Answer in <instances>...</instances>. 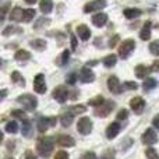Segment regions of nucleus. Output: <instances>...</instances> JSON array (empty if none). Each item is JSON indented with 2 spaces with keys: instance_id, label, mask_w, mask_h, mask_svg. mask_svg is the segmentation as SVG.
Here are the masks:
<instances>
[{
  "instance_id": "obj_41",
  "label": "nucleus",
  "mask_w": 159,
  "mask_h": 159,
  "mask_svg": "<svg viewBox=\"0 0 159 159\" xmlns=\"http://www.w3.org/2000/svg\"><path fill=\"white\" fill-rule=\"evenodd\" d=\"M145 155H147V158H148V159H159V155H158V152L155 151L154 148H147V151H145Z\"/></svg>"
},
{
  "instance_id": "obj_43",
  "label": "nucleus",
  "mask_w": 159,
  "mask_h": 159,
  "mask_svg": "<svg viewBox=\"0 0 159 159\" xmlns=\"http://www.w3.org/2000/svg\"><path fill=\"white\" fill-rule=\"evenodd\" d=\"M127 117H129V112H127L126 109H121L120 112L117 113V117H116V119H117V120L120 121V120H126Z\"/></svg>"
},
{
  "instance_id": "obj_33",
  "label": "nucleus",
  "mask_w": 159,
  "mask_h": 159,
  "mask_svg": "<svg viewBox=\"0 0 159 159\" xmlns=\"http://www.w3.org/2000/svg\"><path fill=\"white\" fill-rule=\"evenodd\" d=\"M22 32V30H20L18 27H14V25H8L3 30V36H8V35H13V34H20Z\"/></svg>"
},
{
  "instance_id": "obj_6",
  "label": "nucleus",
  "mask_w": 159,
  "mask_h": 159,
  "mask_svg": "<svg viewBox=\"0 0 159 159\" xmlns=\"http://www.w3.org/2000/svg\"><path fill=\"white\" fill-rule=\"evenodd\" d=\"M92 127H93V124H92V120H91L89 117L84 116V117L78 119V121H77V130H78L80 134H82V135L91 134V131H92Z\"/></svg>"
},
{
  "instance_id": "obj_50",
  "label": "nucleus",
  "mask_w": 159,
  "mask_h": 159,
  "mask_svg": "<svg viewBox=\"0 0 159 159\" xmlns=\"http://www.w3.org/2000/svg\"><path fill=\"white\" fill-rule=\"evenodd\" d=\"M152 126H154L157 130H159V115H157L154 119H152Z\"/></svg>"
},
{
  "instance_id": "obj_7",
  "label": "nucleus",
  "mask_w": 159,
  "mask_h": 159,
  "mask_svg": "<svg viewBox=\"0 0 159 159\" xmlns=\"http://www.w3.org/2000/svg\"><path fill=\"white\" fill-rule=\"evenodd\" d=\"M106 84H107V89H109L112 93H115V95L121 93L124 89V87L121 85L120 80L116 77V75H109L106 80Z\"/></svg>"
},
{
  "instance_id": "obj_25",
  "label": "nucleus",
  "mask_w": 159,
  "mask_h": 159,
  "mask_svg": "<svg viewBox=\"0 0 159 159\" xmlns=\"http://www.w3.org/2000/svg\"><path fill=\"white\" fill-rule=\"evenodd\" d=\"M53 2L52 0H41L39 2V10L43 14H50L53 11Z\"/></svg>"
},
{
  "instance_id": "obj_11",
  "label": "nucleus",
  "mask_w": 159,
  "mask_h": 159,
  "mask_svg": "<svg viewBox=\"0 0 159 159\" xmlns=\"http://www.w3.org/2000/svg\"><path fill=\"white\" fill-rule=\"evenodd\" d=\"M78 77L82 84H91V82L95 81V74H93V71L91 70V67H88V66H84L80 70Z\"/></svg>"
},
{
  "instance_id": "obj_2",
  "label": "nucleus",
  "mask_w": 159,
  "mask_h": 159,
  "mask_svg": "<svg viewBox=\"0 0 159 159\" xmlns=\"http://www.w3.org/2000/svg\"><path fill=\"white\" fill-rule=\"evenodd\" d=\"M17 102L21 105V107L25 112H34V110L38 107V99L34 95H31V93L20 95L18 98H17Z\"/></svg>"
},
{
  "instance_id": "obj_16",
  "label": "nucleus",
  "mask_w": 159,
  "mask_h": 159,
  "mask_svg": "<svg viewBox=\"0 0 159 159\" xmlns=\"http://www.w3.org/2000/svg\"><path fill=\"white\" fill-rule=\"evenodd\" d=\"M91 20H92V24L95 25V27L102 28V27H105L107 22V14L106 13H96Z\"/></svg>"
},
{
  "instance_id": "obj_9",
  "label": "nucleus",
  "mask_w": 159,
  "mask_h": 159,
  "mask_svg": "<svg viewBox=\"0 0 159 159\" xmlns=\"http://www.w3.org/2000/svg\"><path fill=\"white\" fill-rule=\"evenodd\" d=\"M106 6H107L106 0H91L84 6V13H95V11L101 13V10L105 8Z\"/></svg>"
},
{
  "instance_id": "obj_14",
  "label": "nucleus",
  "mask_w": 159,
  "mask_h": 159,
  "mask_svg": "<svg viewBox=\"0 0 159 159\" xmlns=\"http://www.w3.org/2000/svg\"><path fill=\"white\" fill-rule=\"evenodd\" d=\"M56 144L60 147H66V148H71L75 145V141L71 135H66V134H60L56 137Z\"/></svg>"
},
{
  "instance_id": "obj_51",
  "label": "nucleus",
  "mask_w": 159,
  "mask_h": 159,
  "mask_svg": "<svg viewBox=\"0 0 159 159\" xmlns=\"http://www.w3.org/2000/svg\"><path fill=\"white\" fill-rule=\"evenodd\" d=\"M25 159H38V158H36V155L32 154L31 151H27L25 152Z\"/></svg>"
},
{
  "instance_id": "obj_40",
  "label": "nucleus",
  "mask_w": 159,
  "mask_h": 159,
  "mask_svg": "<svg viewBox=\"0 0 159 159\" xmlns=\"http://www.w3.org/2000/svg\"><path fill=\"white\" fill-rule=\"evenodd\" d=\"M77 78H80L78 75H77V73L71 71V73H69V75L66 77V82H67L69 85H74L75 82H77Z\"/></svg>"
},
{
  "instance_id": "obj_54",
  "label": "nucleus",
  "mask_w": 159,
  "mask_h": 159,
  "mask_svg": "<svg viewBox=\"0 0 159 159\" xmlns=\"http://www.w3.org/2000/svg\"><path fill=\"white\" fill-rule=\"evenodd\" d=\"M95 64H98V61H96V60H92V61H89V63H88L87 66L89 67V66H95Z\"/></svg>"
},
{
  "instance_id": "obj_35",
  "label": "nucleus",
  "mask_w": 159,
  "mask_h": 159,
  "mask_svg": "<svg viewBox=\"0 0 159 159\" xmlns=\"http://www.w3.org/2000/svg\"><path fill=\"white\" fill-rule=\"evenodd\" d=\"M49 24H50V20L46 18V17H42V18H39L38 21L34 24V28H35V30H41L42 27L45 28V27H48Z\"/></svg>"
},
{
  "instance_id": "obj_23",
  "label": "nucleus",
  "mask_w": 159,
  "mask_h": 159,
  "mask_svg": "<svg viewBox=\"0 0 159 159\" xmlns=\"http://www.w3.org/2000/svg\"><path fill=\"white\" fill-rule=\"evenodd\" d=\"M123 14H124V17H126L127 20H137L138 17L143 14V11H141L140 8L133 7V8H124Z\"/></svg>"
},
{
  "instance_id": "obj_32",
  "label": "nucleus",
  "mask_w": 159,
  "mask_h": 159,
  "mask_svg": "<svg viewBox=\"0 0 159 159\" xmlns=\"http://www.w3.org/2000/svg\"><path fill=\"white\" fill-rule=\"evenodd\" d=\"M4 130H6L7 133H10V134H16V133H18V123H17L16 120L8 121V123L6 124Z\"/></svg>"
},
{
  "instance_id": "obj_31",
  "label": "nucleus",
  "mask_w": 159,
  "mask_h": 159,
  "mask_svg": "<svg viewBox=\"0 0 159 159\" xmlns=\"http://www.w3.org/2000/svg\"><path fill=\"white\" fill-rule=\"evenodd\" d=\"M105 102H106V99H105L102 95H98L93 99H89V101H88V105H89V106H93V107H99L101 105H103Z\"/></svg>"
},
{
  "instance_id": "obj_52",
  "label": "nucleus",
  "mask_w": 159,
  "mask_h": 159,
  "mask_svg": "<svg viewBox=\"0 0 159 159\" xmlns=\"http://www.w3.org/2000/svg\"><path fill=\"white\" fill-rule=\"evenodd\" d=\"M36 2H38V0H25V3H27V4H31V6L35 4Z\"/></svg>"
},
{
  "instance_id": "obj_46",
  "label": "nucleus",
  "mask_w": 159,
  "mask_h": 159,
  "mask_svg": "<svg viewBox=\"0 0 159 159\" xmlns=\"http://www.w3.org/2000/svg\"><path fill=\"white\" fill-rule=\"evenodd\" d=\"M55 159H70V158H69V154H67L66 151H59V152H56Z\"/></svg>"
},
{
  "instance_id": "obj_17",
  "label": "nucleus",
  "mask_w": 159,
  "mask_h": 159,
  "mask_svg": "<svg viewBox=\"0 0 159 159\" xmlns=\"http://www.w3.org/2000/svg\"><path fill=\"white\" fill-rule=\"evenodd\" d=\"M59 119H60V123L63 127H70L73 123V120H74V115H73V113L69 110V107H67V109L60 115Z\"/></svg>"
},
{
  "instance_id": "obj_34",
  "label": "nucleus",
  "mask_w": 159,
  "mask_h": 159,
  "mask_svg": "<svg viewBox=\"0 0 159 159\" xmlns=\"http://www.w3.org/2000/svg\"><path fill=\"white\" fill-rule=\"evenodd\" d=\"M11 116L16 117V119H18V120H21V121L28 120V116H27V113H25V110H21V109L13 110V112H11Z\"/></svg>"
},
{
  "instance_id": "obj_36",
  "label": "nucleus",
  "mask_w": 159,
  "mask_h": 159,
  "mask_svg": "<svg viewBox=\"0 0 159 159\" xmlns=\"http://www.w3.org/2000/svg\"><path fill=\"white\" fill-rule=\"evenodd\" d=\"M69 110L73 113V115H81V113H85L87 112V107L84 105H75V106H70Z\"/></svg>"
},
{
  "instance_id": "obj_48",
  "label": "nucleus",
  "mask_w": 159,
  "mask_h": 159,
  "mask_svg": "<svg viewBox=\"0 0 159 159\" xmlns=\"http://www.w3.org/2000/svg\"><path fill=\"white\" fill-rule=\"evenodd\" d=\"M117 41H119V35H113L112 38H110V41H109V48H110V49L116 46V43H117Z\"/></svg>"
},
{
  "instance_id": "obj_26",
  "label": "nucleus",
  "mask_w": 159,
  "mask_h": 159,
  "mask_svg": "<svg viewBox=\"0 0 159 159\" xmlns=\"http://www.w3.org/2000/svg\"><path fill=\"white\" fill-rule=\"evenodd\" d=\"M11 81H13V84L18 85V87H25V84H27L25 78L22 77L21 73L17 71V70H14V71L11 73Z\"/></svg>"
},
{
  "instance_id": "obj_8",
  "label": "nucleus",
  "mask_w": 159,
  "mask_h": 159,
  "mask_svg": "<svg viewBox=\"0 0 159 159\" xmlns=\"http://www.w3.org/2000/svg\"><path fill=\"white\" fill-rule=\"evenodd\" d=\"M56 123H57V117H55V116H50V117H39L38 123H36V127H38L39 133H45V131H48L49 127H55Z\"/></svg>"
},
{
  "instance_id": "obj_42",
  "label": "nucleus",
  "mask_w": 159,
  "mask_h": 159,
  "mask_svg": "<svg viewBox=\"0 0 159 159\" xmlns=\"http://www.w3.org/2000/svg\"><path fill=\"white\" fill-rule=\"evenodd\" d=\"M123 87H124V89H133V91L138 89V84L134 81H126L123 84Z\"/></svg>"
},
{
  "instance_id": "obj_3",
  "label": "nucleus",
  "mask_w": 159,
  "mask_h": 159,
  "mask_svg": "<svg viewBox=\"0 0 159 159\" xmlns=\"http://www.w3.org/2000/svg\"><path fill=\"white\" fill-rule=\"evenodd\" d=\"M134 49H135L134 39H131V38L124 39V41L119 45V57H120L121 60H126V59H129L130 56L133 55Z\"/></svg>"
},
{
  "instance_id": "obj_30",
  "label": "nucleus",
  "mask_w": 159,
  "mask_h": 159,
  "mask_svg": "<svg viewBox=\"0 0 159 159\" xmlns=\"http://www.w3.org/2000/svg\"><path fill=\"white\" fill-rule=\"evenodd\" d=\"M157 85H158V81L155 78H145L143 82V89H144V92H149V91L154 89Z\"/></svg>"
},
{
  "instance_id": "obj_49",
  "label": "nucleus",
  "mask_w": 159,
  "mask_h": 159,
  "mask_svg": "<svg viewBox=\"0 0 159 159\" xmlns=\"http://www.w3.org/2000/svg\"><path fill=\"white\" fill-rule=\"evenodd\" d=\"M151 71H155V73H159V60H155L151 66Z\"/></svg>"
},
{
  "instance_id": "obj_39",
  "label": "nucleus",
  "mask_w": 159,
  "mask_h": 159,
  "mask_svg": "<svg viewBox=\"0 0 159 159\" xmlns=\"http://www.w3.org/2000/svg\"><path fill=\"white\" fill-rule=\"evenodd\" d=\"M34 17H35V10L34 8H27L24 11V22H31Z\"/></svg>"
},
{
  "instance_id": "obj_5",
  "label": "nucleus",
  "mask_w": 159,
  "mask_h": 159,
  "mask_svg": "<svg viewBox=\"0 0 159 159\" xmlns=\"http://www.w3.org/2000/svg\"><path fill=\"white\" fill-rule=\"evenodd\" d=\"M115 106H116V103L113 101H106L103 105H101L99 107H95L93 115L98 116V117H106V116H109L110 113L113 112Z\"/></svg>"
},
{
  "instance_id": "obj_44",
  "label": "nucleus",
  "mask_w": 159,
  "mask_h": 159,
  "mask_svg": "<svg viewBox=\"0 0 159 159\" xmlns=\"http://www.w3.org/2000/svg\"><path fill=\"white\" fill-rule=\"evenodd\" d=\"M70 39H71V50H77V46H78V42H77V36L74 34H70Z\"/></svg>"
},
{
  "instance_id": "obj_37",
  "label": "nucleus",
  "mask_w": 159,
  "mask_h": 159,
  "mask_svg": "<svg viewBox=\"0 0 159 159\" xmlns=\"http://www.w3.org/2000/svg\"><path fill=\"white\" fill-rule=\"evenodd\" d=\"M101 159H116V151L113 148H107L101 155Z\"/></svg>"
},
{
  "instance_id": "obj_38",
  "label": "nucleus",
  "mask_w": 159,
  "mask_h": 159,
  "mask_svg": "<svg viewBox=\"0 0 159 159\" xmlns=\"http://www.w3.org/2000/svg\"><path fill=\"white\" fill-rule=\"evenodd\" d=\"M149 52L155 56H159V39H155L149 43Z\"/></svg>"
},
{
  "instance_id": "obj_18",
  "label": "nucleus",
  "mask_w": 159,
  "mask_h": 159,
  "mask_svg": "<svg viewBox=\"0 0 159 159\" xmlns=\"http://www.w3.org/2000/svg\"><path fill=\"white\" fill-rule=\"evenodd\" d=\"M24 11L21 7H14L13 10H11L10 16H8V18L11 20V21L14 22H24Z\"/></svg>"
},
{
  "instance_id": "obj_4",
  "label": "nucleus",
  "mask_w": 159,
  "mask_h": 159,
  "mask_svg": "<svg viewBox=\"0 0 159 159\" xmlns=\"http://www.w3.org/2000/svg\"><path fill=\"white\" fill-rule=\"evenodd\" d=\"M52 96L59 103H66L67 99L71 98V92L69 91V88H67L66 85H59V87H56L55 89H53Z\"/></svg>"
},
{
  "instance_id": "obj_24",
  "label": "nucleus",
  "mask_w": 159,
  "mask_h": 159,
  "mask_svg": "<svg viewBox=\"0 0 159 159\" xmlns=\"http://www.w3.org/2000/svg\"><path fill=\"white\" fill-rule=\"evenodd\" d=\"M32 57L31 56V53L28 52V50H25V49H18L16 53H14V59H16L17 61H28Z\"/></svg>"
},
{
  "instance_id": "obj_15",
  "label": "nucleus",
  "mask_w": 159,
  "mask_h": 159,
  "mask_svg": "<svg viewBox=\"0 0 159 159\" xmlns=\"http://www.w3.org/2000/svg\"><path fill=\"white\" fill-rule=\"evenodd\" d=\"M120 130H121V127H120V124H119V121H113L106 129V137L109 138V140H113V138H116L119 135Z\"/></svg>"
},
{
  "instance_id": "obj_47",
  "label": "nucleus",
  "mask_w": 159,
  "mask_h": 159,
  "mask_svg": "<svg viewBox=\"0 0 159 159\" xmlns=\"http://www.w3.org/2000/svg\"><path fill=\"white\" fill-rule=\"evenodd\" d=\"M8 7H10V2H8V3H4V4L2 6V22L4 21V18H6V13H7Z\"/></svg>"
},
{
  "instance_id": "obj_28",
  "label": "nucleus",
  "mask_w": 159,
  "mask_h": 159,
  "mask_svg": "<svg viewBox=\"0 0 159 159\" xmlns=\"http://www.w3.org/2000/svg\"><path fill=\"white\" fill-rule=\"evenodd\" d=\"M70 50H64V52H61V55L57 57V60H56V64H57L59 67H63V66H66L67 63H69V60H70Z\"/></svg>"
},
{
  "instance_id": "obj_45",
  "label": "nucleus",
  "mask_w": 159,
  "mask_h": 159,
  "mask_svg": "<svg viewBox=\"0 0 159 159\" xmlns=\"http://www.w3.org/2000/svg\"><path fill=\"white\" fill-rule=\"evenodd\" d=\"M80 159H98V157H96V154L95 152H92V151H88V152H85L84 155H82Z\"/></svg>"
},
{
  "instance_id": "obj_53",
  "label": "nucleus",
  "mask_w": 159,
  "mask_h": 159,
  "mask_svg": "<svg viewBox=\"0 0 159 159\" xmlns=\"http://www.w3.org/2000/svg\"><path fill=\"white\" fill-rule=\"evenodd\" d=\"M6 95H7V89H2V101L6 98Z\"/></svg>"
},
{
  "instance_id": "obj_1",
  "label": "nucleus",
  "mask_w": 159,
  "mask_h": 159,
  "mask_svg": "<svg viewBox=\"0 0 159 159\" xmlns=\"http://www.w3.org/2000/svg\"><path fill=\"white\" fill-rule=\"evenodd\" d=\"M55 149V140L52 137H41L36 143V151L42 158H49Z\"/></svg>"
},
{
  "instance_id": "obj_21",
  "label": "nucleus",
  "mask_w": 159,
  "mask_h": 159,
  "mask_svg": "<svg viewBox=\"0 0 159 159\" xmlns=\"http://www.w3.org/2000/svg\"><path fill=\"white\" fill-rule=\"evenodd\" d=\"M30 46L32 48V49L38 50V52H43L45 49L48 48V42L45 41V39H32V41H30Z\"/></svg>"
},
{
  "instance_id": "obj_10",
  "label": "nucleus",
  "mask_w": 159,
  "mask_h": 159,
  "mask_svg": "<svg viewBox=\"0 0 159 159\" xmlns=\"http://www.w3.org/2000/svg\"><path fill=\"white\" fill-rule=\"evenodd\" d=\"M34 89H35L36 93H41V95L46 92V80H45V75L42 73H38L34 78Z\"/></svg>"
},
{
  "instance_id": "obj_12",
  "label": "nucleus",
  "mask_w": 159,
  "mask_h": 159,
  "mask_svg": "<svg viewBox=\"0 0 159 159\" xmlns=\"http://www.w3.org/2000/svg\"><path fill=\"white\" fill-rule=\"evenodd\" d=\"M130 107L131 110L135 113V115H141L145 109V101L141 96H134V98L130 101Z\"/></svg>"
},
{
  "instance_id": "obj_22",
  "label": "nucleus",
  "mask_w": 159,
  "mask_h": 159,
  "mask_svg": "<svg viewBox=\"0 0 159 159\" xmlns=\"http://www.w3.org/2000/svg\"><path fill=\"white\" fill-rule=\"evenodd\" d=\"M151 27H152V22L145 21L144 27L141 28V31H140V38L143 39V41H149V39H151Z\"/></svg>"
},
{
  "instance_id": "obj_20",
  "label": "nucleus",
  "mask_w": 159,
  "mask_h": 159,
  "mask_svg": "<svg viewBox=\"0 0 159 159\" xmlns=\"http://www.w3.org/2000/svg\"><path fill=\"white\" fill-rule=\"evenodd\" d=\"M134 73H135V77L137 78H148V74L151 73V67H147L144 66V64H138V66H135L134 69Z\"/></svg>"
},
{
  "instance_id": "obj_29",
  "label": "nucleus",
  "mask_w": 159,
  "mask_h": 159,
  "mask_svg": "<svg viewBox=\"0 0 159 159\" xmlns=\"http://www.w3.org/2000/svg\"><path fill=\"white\" fill-rule=\"evenodd\" d=\"M21 133H22V135H24V137H27V138L32 137V124H31L30 119H28V120H25V121H22Z\"/></svg>"
},
{
  "instance_id": "obj_27",
  "label": "nucleus",
  "mask_w": 159,
  "mask_h": 159,
  "mask_svg": "<svg viewBox=\"0 0 159 159\" xmlns=\"http://www.w3.org/2000/svg\"><path fill=\"white\" fill-rule=\"evenodd\" d=\"M102 63H103V66L107 67V69H110V67H115V64L117 63V56L113 55V53H110V55L105 56V57L102 59Z\"/></svg>"
},
{
  "instance_id": "obj_13",
  "label": "nucleus",
  "mask_w": 159,
  "mask_h": 159,
  "mask_svg": "<svg viewBox=\"0 0 159 159\" xmlns=\"http://www.w3.org/2000/svg\"><path fill=\"white\" fill-rule=\"evenodd\" d=\"M141 141L145 145H152V144H155L158 141V134L155 133L154 129H147L144 131V134L141 135Z\"/></svg>"
},
{
  "instance_id": "obj_19",
  "label": "nucleus",
  "mask_w": 159,
  "mask_h": 159,
  "mask_svg": "<svg viewBox=\"0 0 159 159\" xmlns=\"http://www.w3.org/2000/svg\"><path fill=\"white\" fill-rule=\"evenodd\" d=\"M77 35L80 36V39L81 41H88V39L91 38V30H89V27L88 25H85V24H80L78 27H77Z\"/></svg>"
},
{
  "instance_id": "obj_55",
  "label": "nucleus",
  "mask_w": 159,
  "mask_h": 159,
  "mask_svg": "<svg viewBox=\"0 0 159 159\" xmlns=\"http://www.w3.org/2000/svg\"><path fill=\"white\" fill-rule=\"evenodd\" d=\"M8 159H13V158H8Z\"/></svg>"
}]
</instances>
